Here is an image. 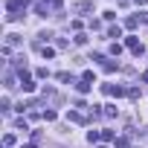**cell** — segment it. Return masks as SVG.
Returning <instances> with one entry per match:
<instances>
[{
	"mask_svg": "<svg viewBox=\"0 0 148 148\" xmlns=\"http://www.w3.org/2000/svg\"><path fill=\"white\" fill-rule=\"evenodd\" d=\"M44 119L47 122H55V110H44Z\"/></svg>",
	"mask_w": 148,
	"mask_h": 148,
	"instance_id": "10",
	"label": "cell"
},
{
	"mask_svg": "<svg viewBox=\"0 0 148 148\" xmlns=\"http://www.w3.org/2000/svg\"><path fill=\"white\" fill-rule=\"evenodd\" d=\"M105 116H116V105H105Z\"/></svg>",
	"mask_w": 148,
	"mask_h": 148,
	"instance_id": "7",
	"label": "cell"
},
{
	"mask_svg": "<svg viewBox=\"0 0 148 148\" xmlns=\"http://www.w3.org/2000/svg\"><path fill=\"white\" fill-rule=\"evenodd\" d=\"M125 44H128V49H131V52H134V55H142V44H139V41H136V38H134V35H131V38H128V41H125Z\"/></svg>",
	"mask_w": 148,
	"mask_h": 148,
	"instance_id": "2",
	"label": "cell"
},
{
	"mask_svg": "<svg viewBox=\"0 0 148 148\" xmlns=\"http://www.w3.org/2000/svg\"><path fill=\"white\" fill-rule=\"evenodd\" d=\"M41 52H44V58H52L55 55V49H49V47H41Z\"/></svg>",
	"mask_w": 148,
	"mask_h": 148,
	"instance_id": "9",
	"label": "cell"
},
{
	"mask_svg": "<svg viewBox=\"0 0 148 148\" xmlns=\"http://www.w3.org/2000/svg\"><path fill=\"white\" fill-rule=\"evenodd\" d=\"M102 67H105V73H113V70H119V61H105Z\"/></svg>",
	"mask_w": 148,
	"mask_h": 148,
	"instance_id": "4",
	"label": "cell"
},
{
	"mask_svg": "<svg viewBox=\"0 0 148 148\" xmlns=\"http://www.w3.org/2000/svg\"><path fill=\"white\" fill-rule=\"evenodd\" d=\"M67 119H70V122H79V125H82V122H87V119H84V113H79V110H70V113H67Z\"/></svg>",
	"mask_w": 148,
	"mask_h": 148,
	"instance_id": "3",
	"label": "cell"
},
{
	"mask_svg": "<svg viewBox=\"0 0 148 148\" xmlns=\"http://www.w3.org/2000/svg\"><path fill=\"white\" fill-rule=\"evenodd\" d=\"M76 90H79V93H87V90H90V82H84V79H82V82L76 84Z\"/></svg>",
	"mask_w": 148,
	"mask_h": 148,
	"instance_id": "5",
	"label": "cell"
},
{
	"mask_svg": "<svg viewBox=\"0 0 148 148\" xmlns=\"http://www.w3.org/2000/svg\"><path fill=\"white\" fill-rule=\"evenodd\" d=\"M21 87H23L26 93H32V90H35V82L29 79V73H23V70H21Z\"/></svg>",
	"mask_w": 148,
	"mask_h": 148,
	"instance_id": "1",
	"label": "cell"
},
{
	"mask_svg": "<svg viewBox=\"0 0 148 148\" xmlns=\"http://www.w3.org/2000/svg\"><path fill=\"white\" fill-rule=\"evenodd\" d=\"M73 9H76V12H93L90 3H79V6H73Z\"/></svg>",
	"mask_w": 148,
	"mask_h": 148,
	"instance_id": "6",
	"label": "cell"
},
{
	"mask_svg": "<svg viewBox=\"0 0 148 148\" xmlns=\"http://www.w3.org/2000/svg\"><path fill=\"white\" fill-rule=\"evenodd\" d=\"M108 35H110V38H119V35H122V29H119V26H110V32H108Z\"/></svg>",
	"mask_w": 148,
	"mask_h": 148,
	"instance_id": "8",
	"label": "cell"
}]
</instances>
